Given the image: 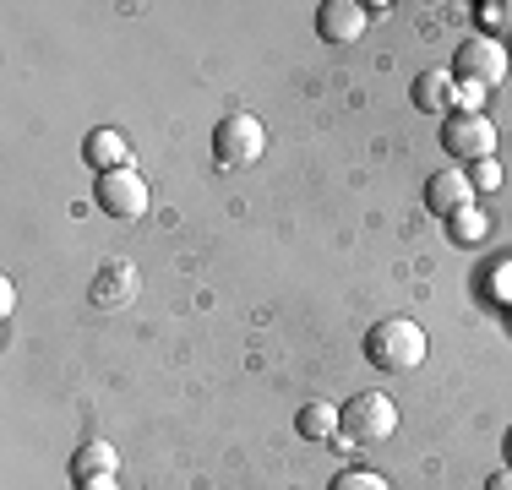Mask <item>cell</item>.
Instances as JSON below:
<instances>
[{"mask_svg":"<svg viewBox=\"0 0 512 490\" xmlns=\"http://www.w3.org/2000/svg\"><path fill=\"white\" fill-rule=\"evenodd\" d=\"M82 153H88V164L99 169V175H115V169H131V142L120 137V131H109V126H104V131H93Z\"/></svg>","mask_w":512,"mask_h":490,"instance_id":"9","label":"cell"},{"mask_svg":"<svg viewBox=\"0 0 512 490\" xmlns=\"http://www.w3.org/2000/svg\"><path fill=\"white\" fill-rule=\"evenodd\" d=\"M333 490H393L382 480V474H371V469H349V474H338Z\"/></svg>","mask_w":512,"mask_h":490,"instance_id":"16","label":"cell"},{"mask_svg":"<svg viewBox=\"0 0 512 490\" xmlns=\"http://www.w3.org/2000/svg\"><path fill=\"white\" fill-rule=\"evenodd\" d=\"M469 186H474V191H496V186H502V164H496V158L469 164Z\"/></svg>","mask_w":512,"mask_h":490,"instance_id":"17","label":"cell"},{"mask_svg":"<svg viewBox=\"0 0 512 490\" xmlns=\"http://www.w3.org/2000/svg\"><path fill=\"white\" fill-rule=\"evenodd\" d=\"M425 207L442 218L463 213V207H474V186H469V169H442V175H431V186H425Z\"/></svg>","mask_w":512,"mask_h":490,"instance_id":"8","label":"cell"},{"mask_svg":"<svg viewBox=\"0 0 512 490\" xmlns=\"http://www.w3.org/2000/svg\"><path fill=\"white\" fill-rule=\"evenodd\" d=\"M458 77L491 93L496 82L507 77V49L496 44V39H469V44L458 49Z\"/></svg>","mask_w":512,"mask_h":490,"instance_id":"6","label":"cell"},{"mask_svg":"<svg viewBox=\"0 0 512 490\" xmlns=\"http://www.w3.org/2000/svg\"><path fill=\"white\" fill-rule=\"evenodd\" d=\"M447 224H453V240H458V245H474V240L491 235V218H485L480 207H463V213H453Z\"/></svg>","mask_w":512,"mask_h":490,"instance_id":"14","label":"cell"},{"mask_svg":"<svg viewBox=\"0 0 512 490\" xmlns=\"http://www.w3.org/2000/svg\"><path fill=\"white\" fill-rule=\"evenodd\" d=\"M398 431V403L387 392H360V398L344 403V420H338V436H344L349 452H371L382 447L387 436Z\"/></svg>","mask_w":512,"mask_h":490,"instance_id":"2","label":"cell"},{"mask_svg":"<svg viewBox=\"0 0 512 490\" xmlns=\"http://www.w3.org/2000/svg\"><path fill=\"white\" fill-rule=\"evenodd\" d=\"M262 147H267V131H262V120H256V115L235 109V115L218 120L213 153H218V164H224V169H246V164H256V158H262Z\"/></svg>","mask_w":512,"mask_h":490,"instance_id":"3","label":"cell"},{"mask_svg":"<svg viewBox=\"0 0 512 490\" xmlns=\"http://www.w3.org/2000/svg\"><path fill=\"white\" fill-rule=\"evenodd\" d=\"M480 17H485V28H512V0H485Z\"/></svg>","mask_w":512,"mask_h":490,"instance_id":"18","label":"cell"},{"mask_svg":"<svg viewBox=\"0 0 512 490\" xmlns=\"http://www.w3.org/2000/svg\"><path fill=\"white\" fill-rule=\"evenodd\" d=\"M425 327L409 322V316H382V322L365 333V360L376 365V371H414V365L425 360Z\"/></svg>","mask_w":512,"mask_h":490,"instance_id":"1","label":"cell"},{"mask_svg":"<svg viewBox=\"0 0 512 490\" xmlns=\"http://www.w3.org/2000/svg\"><path fill=\"white\" fill-rule=\"evenodd\" d=\"M453 71H442V66H431V71H420L414 77V104L425 109V115H436V109H447V98H453Z\"/></svg>","mask_w":512,"mask_h":490,"instance_id":"10","label":"cell"},{"mask_svg":"<svg viewBox=\"0 0 512 490\" xmlns=\"http://www.w3.org/2000/svg\"><path fill=\"white\" fill-rule=\"evenodd\" d=\"M82 490H115V474H104V480H82Z\"/></svg>","mask_w":512,"mask_h":490,"instance_id":"22","label":"cell"},{"mask_svg":"<svg viewBox=\"0 0 512 490\" xmlns=\"http://www.w3.org/2000/svg\"><path fill=\"white\" fill-rule=\"evenodd\" d=\"M507 469H512V431H507Z\"/></svg>","mask_w":512,"mask_h":490,"instance_id":"23","label":"cell"},{"mask_svg":"<svg viewBox=\"0 0 512 490\" xmlns=\"http://www.w3.org/2000/svg\"><path fill=\"white\" fill-rule=\"evenodd\" d=\"M71 474H77V485L115 474V447H109V441H88V447L77 452V463H71Z\"/></svg>","mask_w":512,"mask_h":490,"instance_id":"12","label":"cell"},{"mask_svg":"<svg viewBox=\"0 0 512 490\" xmlns=\"http://www.w3.org/2000/svg\"><path fill=\"white\" fill-rule=\"evenodd\" d=\"M442 147L469 169V164H480V158L496 153V126L485 115H447L442 120Z\"/></svg>","mask_w":512,"mask_h":490,"instance_id":"4","label":"cell"},{"mask_svg":"<svg viewBox=\"0 0 512 490\" xmlns=\"http://www.w3.org/2000/svg\"><path fill=\"white\" fill-rule=\"evenodd\" d=\"M496 273H502L496 278V294H512V262H496Z\"/></svg>","mask_w":512,"mask_h":490,"instance_id":"20","label":"cell"},{"mask_svg":"<svg viewBox=\"0 0 512 490\" xmlns=\"http://www.w3.org/2000/svg\"><path fill=\"white\" fill-rule=\"evenodd\" d=\"M338 420H344L338 403H306V409H300V436H306V441H327V436H333L338 441Z\"/></svg>","mask_w":512,"mask_h":490,"instance_id":"11","label":"cell"},{"mask_svg":"<svg viewBox=\"0 0 512 490\" xmlns=\"http://www.w3.org/2000/svg\"><path fill=\"white\" fill-rule=\"evenodd\" d=\"M485 490H512V469H502V474H491V480H485Z\"/></svg>","mask_w":512,"mask_h":490,"instance_id":"21","label":"cell"},{"mask_svg":"<svg viewBox=\"0 0 512 490\" xmlns=\"http://www.w3.org/2000/svg\"><path fill=\"white\" fill-rule=\"evenodd\" d=\"M365 28H371V11H365L360 0H327V6L316 11V33H322L327 44H355Z\"/></svg>","mask_w":512,"mask_h":490,"instance_id":"7","label":"cell"},{"mask_svg":"<svg viewBox=\"0 0 512 490\" xmlns=\"http://www.w3.org/2000/svg\"><path fill=\"white\" fill-rule=\"evenodd\" d=\"M11 311H17V289L0 284V316H11Z\"/></svg>","mask_w":512,"mask_h":490,"instance_id":"19","label":"cell"},{"mask_svg":"<svg viewBox=\"0 0 512 490\" xmlns=\"http://www.w3.org/2000/svg\"><path fill=\"white\" fill-rule=\"evenodd\" d=\"M99 207L109 218H142L148 213V180L137 169H115V175H99Z\"/></svg>","mask_w":512,"mask_h":490,"instance_id":"5","label":"cell"},{"mask_svg":"<svg viewBox=\"0 0 512 490\" xmlns=\"http://www.w3.org/2000/svg\"><path fill=\"white\" fill-rule=\"evenodd\" d=\"M131 289H137V273H131L126 262H115V267H104V278L93 284V300H99V305H120V300H131Z\"/></svg>","mask_w":512,"mask_h":490,"instance_id":"13","label":"cell"},{"mask_svg":"<svg viewBox=\"0 0 512 490\" xmlns=\"http://www.w3.org/2000/svg\"><path fill=\"white\" fill-rule=\"evenodd\" d=\"M447 109H453V115H485V88H474V82H453Z\"/></svg>","mask_w":512,"mask_h":490,"instance_id":"15","label":"cell"}]
</instances>
